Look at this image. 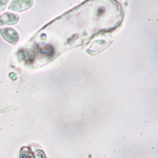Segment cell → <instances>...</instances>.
Masks as SVG:
<instances>
[{
  "label": "cell",
  "instance_id": "1",
  "mask_svg": "<svg viewBox=\"0 0 158 158\" xmlns=\"http://www.w3.org/2000/svg\"><path fill=\"white\" fill-rule=\"evenodd\" d=\"M1 33L3 38L11 43L15 44L17 42L19 36L15 30L11 28H5L1 30Z\"/></svg>",
  "mask_w": 158,
  "mask_h": 158
},
{
  "label": "cell",
  "instance_id": "2",
  "mask_svg": "<svg viewBox=\"0 0 158 158\" xmlns=\"http://www.w3.org/2000/svg\"><path fill=\"white\" fill-rule=\"evenodd\" d=\"M19 17L16 15L13 14L6 13L0 16V25L8 24H13L17 23Z\"/></svg>",
  "mask_w": 158,
  "mask_h": 158
},
{
  "label": "cell",
  "instance_id": "3",
  "mask_svg": "<svg viewBox=\"0 0 158 158\" xmlns=\"http://www.w3.org/2000/svg\"><path fill=\"white\" fill-rule=\"evenodd\" d=\"M36 49L40 53L47 56L52 55L54 52L53 47L48 44H39L36 47Z\"/></svg>",
  "mask_w": 158,
  "mask_h": 158
},
{
  "label": "cell",
  "instance_id": "4",
  "mask_svg": "<svg viewBox=\"0 0 158 158\" xmlns=\"http://www.w3.org/2000/svg\"><path fill=\"white\" fill-rule=\"evenodd\" d=\"M20 58L27 63H32L34 61L35 55L32 52L28 50H22L20 52Z\"/></svg>",
  "mask_w": 158,
  "mask_h": 158
},
{
  "label": "cell",
  "instance_id": "5",
  "mask_svg": "<svg viewBox=\"0 0 158 158\" xmlns=\"http://www.w3.org/2000/svg\"><path fill=\"white\" fill-rule=\"evenodd\" d=\"M20 158H35V155L30 147L24 146L21 149Z\"/></svg>",
  "mask_w": 158,
  "mask_h": 158
},
{
  "label": "cell",
  "instance_id": "6",
  "mask_svg": "<svg viewBox=\"0 0 158 158\" xmlns=\"http://www.w3.org/2000/svg\"><path fill=\"white\" fill-rule=\"evenodd\" d=\"M35 158H46V157L43 151L41 150H36Z\"/></svg>",
  "mask_w": 158,
  "mask_h": 158
},
{
  "label": "cell",
  "instance_id": "7",
  "mask_svg": "<svg viewBox=\"0 0 158 158\" xmlns=\"http://www.w3.org/2000/svg\"><path fill=\"white\" fill-rule=\"evenodd\" d=\"M1 2L0 1V11H2V10L5 8L6 4H4L5 2Z\"/></svg>",
  "mask_w": 158,
  "mask_h": 158
}]
</instances>
